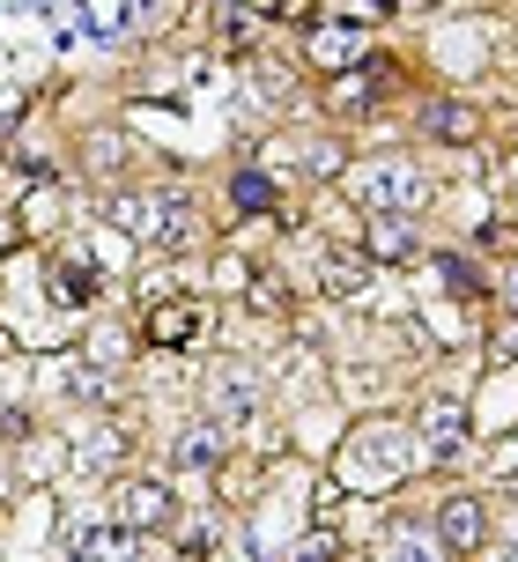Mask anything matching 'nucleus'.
<instances>
[{"label": "nucleus", "instance_id": "1", "mask_svg": "<svg viewBox=\"0 0 518 562\" xmlns=\"http://www.w3.org/2000/svg\"><path fill=\"white\" fill-rule=\"evenodd\" d=\"M207 393H215V415H223V422H259V370H245V363H215Z\"/></svg>", "mask_w": 518, "mask_h": 562}, {"label": "nucleus", "instance_id": "2", "mask_svg": "<svg viewBox=\"0 0 518 562\" xmlns=\"http://www.w3.org/2000/svg\"><path fill=\"white\" fill-rule=\"evenodd\" d=\"M363 200L385 207V215H393V207H415V200H423V178L407 164H378V170H363Z\"/></svg>", "mask_w": 518, "mask_h": 562}, {"label": "nucleus", "instance_id": "3", "mask_svg": "<svg viewBox=\"0 0 518 562\" xmlns=\"http://www.w3.org/2000/svg\"><path fill=\"white\" fill-rule=\"evenodd\" d=\"M312 274H318V289H326V296H356V289H363V259L341 252V245H318V252H312Z\"/></svg>", "mask_w": 518, "mask_h": 562}, {"label": "nucleus", "instance_id": "4", "mask_svg": "<svg viewBox=\"0 0 518 562\" xmlns=\"http://www.w3.org/2000/svg\"><path fill=\"white\" fill-rule=\"evenodd\" d=\"M363 53V15H341V23H318L312 30V59L318 67H341V59Z\"/></svg>", "mask_w": 518, "mask_h": 562}, {"label": "nucleus", "instance_id": "5", "mask_svg": "<svg viewBox=\"0 0 518 562\" xmlns=\"http://www.w3.org/2000/svg\"><path fill=\"white\" fill-rule=\"evenodd\" d=\"M437 540L444 548H482V504L474 496H452V504L437 510Z\"/></svg>", "mask_w": 518, "mask_h": 562}, {"label": "nucleus", "instance_id": "6", "mask_svg": "<svg viewBox=\"0 0 518 562\" xmlns=\"http://www.w3.org/2000/svg\"><path fill=\"white\" fill-rule=\"evenodd\" d=\"M178 467H185V474H193V467H223V429H215V422H193V429H185V437H178Z\"/></svg>", "mask_w": 518, "mask_h": 562}, {"label": "nucleus", "instance_id": "7", "mask_svg": "<svg viewBox=\"0 0 518 562\" xmlns=\"http://www.w3.org/2000/svg\"><path fill=\"white\" fill-rule=\"evenodd\" d=\"M164 510H171V496H164L156 481H126V488H119V518H126V526H156Z\"/></svg>", "mask_w": 518, "mask_h": 562}, {"label": "nucleus", "instance_id": "8", "mask_svg": "<svg viewBox=\"0 0 518 562\" xmlns=\"http://www.w3.org/2000/svg\"><path fill=\"white\" fill-rule=\"evenodd\" d=\"M112 223H119V229H134L142 245H156V237H164V215H156V200H134V193H119V200H112Z\"/></svg>", "mask_w": 518, "mask_h": 562}, {"label": "nucleus", "instance_id": "9", "mask_svg": "<svg viewBox=\"0 0 518 562\" xmlns=\"http://www.w3.org/2000/svg\"><path fill=\"white\" fill-rule=\"evenodd\" d=\"M371 252L378 259H407L415 252V229H407L401 215H371Z\"/></svg>", "mask_w": 518, "mask_h": 562}, {"label": "nucleus", "instance_id": "10", "mask_svg": "<svg viewBox=\"0 0 518 562\" xmlns=\"http://www.w3.org/2000/svg\"><path fill=\"white\" fill-rule=\"evenodd\" d=\"M75 555H82V562H126V533L97 526V533H82V540H75Z\"/></svg>", "mask_w": 518, "mask_h": 562}, {"label": "nucleus", "instance_id": "11", "mask_svg": "<svg viewBox=\"0 0 518 562\" xmlns=\"http://www.w3.org/2000/svg\"><path fill=\"white\" fill-rule=\"evenodd\" d=\"M474 126H482V119L466 112V104H437L430 112V134H444V140H474Z\"/></svg>", "mask_w": 518, "mask_h": 562}, {"label": "nucleus", "instance_id": "12", "mask_svg": "<svg viewBox=\"0 0 518 562\" xmlns=\"http://www.w3.org/2000/svg\"><path fill=\"white\" fill-rule=\"evenodd\" d=\"M385 562H444V548H437L430 533H393V548H385Z\"/></svg>", "mask_w": 518, "mask_h": 562}, {"label": "nucleus", "instance_id": "13", "mask_svg": "<svg viewBox=\"0 0 518 562\" xmlns=\"http://www.w3.org/2000/svg\"><path fill=\"white\" fill-rule=\"evenodd\" d=\"M430 451H437V459L460 451V407H430Z\"/></svg>", "mask_w": 518, "mask_h": 562}, {"label": "nucleus", "instance_id": "14", "mask_svg": "<svg viewBox=\"0 0 518 562\" xmlns=\"http://www.w3.org/2000/svg\"><path fill=\"white\" fill-rule=\"evenodd\" d=\"M230 186H237V207H267V200H274V186H267V178H259V170H237V178H230Z\"/></svg>", "mask_w": 518, "mask_h": 562}, {"label": "nucleus", "instance_id": "15", "mask_svg": "<svg viewBox=\"0 0 518 562\" xmlns=\"http://www.w3.org/2000/svg\"><path fill=\"white\" fill-rule=\"evenodd\" d=\"M148 334H156V340H185V334H193V311H164Z\"/></svg>", "mask_w": 518, "mask_h": 562}, {"label": "nucleus", "instance_id": "16", "mask_svg": "<svg viewBox=\"0 0 518 562\" xmlns=\"http://www.w3.org/2000/svg\"><path fill=\"white\" fill-rule=\"evenodd\" d=\"M504 296H511V311H518V267H511V281H504Z\"/></svg>", "mask_w": 518, "mask_h": 562}, {"label": "nucleus", "instance_id": "17", "mask_svg": "<svg viewBox=\"0 0 518 562\" xmlns=\"http://www.w3.org/2000/svg\"><path fill=\"white\" fill-rule=\"evenodd\" d=\"M496 562H518V548H511V555H496Z\"/></svg>", "mask_w": 518, "mask_h": 562}]
</instances>
